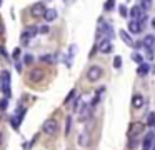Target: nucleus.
Returning a JSON list of instances; mask_svg holds the SVG:
<instances>
[{"instance_id":"nucleus-1","label":"nucleus","mask_w":155,"mask_h":150,"mask_svg":"<svg viewBox=\"0 0 155 150\" xmlns=\"http://www.w3.org/2000/svg\"><path fill=\"white\" fill-rule=\"evenodd\" d=\"M0 92L5 97H10V73L7 70L0 72Z\"/></svg>"},{"instance_id":"nucleus-2","label":"nucleus","mask_w":155,"mask_h":150,"mask_svg":"<svg viewBox=\"0 0 155 150\" xmlns=\"http://www.w3.org/2000/svg\"><path fill=\"white\" fill-rule=\"evenodd\" d=\"M25 113H27V108H25V107H18V110L12 115L10 125H12V128H14V130H18V127H20L22 120H24V117H25Z\"/></svg>"},{"instance_id":"nucleus-3","label":"nucleus","mask_w":155,"mask_h":150,"mask_svg":"<svg viewBox=\"0 0 155 150\" xmlns=\"http://www.w3.org/2000/svg\"><path fill=\"white\" fill-rule=\"evenodd\" d=\"M42 128H44V132L47 133V135H55V133L58 132V123H57L55 118H48V120L44 122Z\"/></svg>"},{"instance_id":"nucleus-4","label":"nucleus","mask_w":155,"mask_h":150,"mask_svg":"<svg viewBox=\"0 0 155 150\" xmlns=\"http://www.w3.org/2000/svg\"><path fill=\"white\" fill-rule=\"evenodd\" d=\"M102 75H104V70L98 65H92L90 68L87 70V78L90 80V82H97L98 78H102Z\"/></svg>"},{"instance_id":"nucleus-5","label":"nucleus","mask_w":155,"mask_h":150,"mask_svg":"<svg viewBox=\"0 0 155 150\" xmlns=\"http://www.w3.org/2000/svg\"><path fill=\"white\" fill-rule=\"evenodd\" d=\"M38 33V27H27V28L24 30V33H22V37H20V40H22V43H28V40L30 38H34L35 35Z\"/></svg>"},{"instance_id":"nucleus-6","label":"nucleus","mask_w":155,"mask_h":150,"mask_svg":"<svg viewBox=\"0 0 155 150\" xmlns=\"http://www.w3.org/2000/svg\"><path fill=\"white\" fill-rule=\"evenodd\" d=\"M145 130V125L142 122H135V123H130V127H128V137H138L142 132Z\"/></svg>"},{"instance_id":"nucleus-7","label":"nucleus","mask_w":155,"mask_h":150,"mask_svg":"<svg viewBox=\"0 0 155 150\" xmlns=\"http://www.w3.org/2000/svg\"><path fill=\"white\" fill-rule=\"evenodd\" d=\"M112 50H114V45H112V40L105 37V38L102 40L100 43H98V52H102V53H110Z\"/></svg>"},{"instance_id":"nucleus-8","label":"nucleus","mask_w":155,"mask_h":150,"mask_svg":"<svg viewBox=\"0 0 155 150\" xmlns=\"http://www.w3.org/2000/svg\"><path fill=\"white\" fill-rule=\"evenodd\" d=\"M142 45H143L145 48H147L148 52L152 53V52L155 50V35H152V33H148V35L143 38V42H142Z\"/></svg>"},{"instance_id":"nucleus-9","label":"nucleus","mask_w":155,"mask_h":150,"mask_svg":"<svg viewBox=\"0 0 155 150\" xmlns=\"http://www.w3.org/2000/svg\"><path fill=\"white\" fill-rule=\"evenodd\" d=\"M142 28H143V25H142V23L138 22V20L132 18L130 22H128V32H130V33H134V35L140 33V32H142Z\"/></svg>"},{"instance_id":"nucleus-10","label":"nucleus","mask_w":155,"mask_h":150,"mask_svg":"<svg viewBox=\"0 0 155 150\" xmlns=\"http://www.w3.org/2000/svg\"><path fill=\"white\" fill-rule=\"evenodd\" d=\"M28 78H30V82H34V83L40 82V80L44 78V70H40V68H34L30 73H28Z\"/></svg>"},{"instance_id":"nucleus-11","label":"nucleus","mask_w":155,"mask_h":150,"mask_svg":"<svg viewBox=\"0 0 155 150\" xmlns=\"http://www.w3.org/2000/svg\"><path fill=\"white\" fill-rule=\"evenodd\" d=\"M143 13H145V10L142 8V5H134V7H132V8H130V12H128V15H130L132 18L138 20V18H140L142 15H143Z\"/></svg>"},{"instance_id":"nucleus-12","label":"nucleus","mask_w":155,"mask_h":150,"mask_svg":"<svg viewBox=\"0 0 155 150\" xmlns=\"http://www.w3.org/2000/svg\"><path fill=\"white\" fill-rule=\"evenodd\" d=\"M30 12H32V15H34V17H42V15H44V12H45V3L40 2V3L32 5Z\"/></svg>"},{"instance_id":"nucleus-13","label":"nucleus","mask_w":155,"mask_h":150,"mask_svg":"<svg viewBox=\"0 0 155 150\" xmlns=\"http://www.w3.org/2000/svg\"><path fill=\"white\" fill-rule=\"evenodd\" d=\"M45 18V22L47 23H50V22H54L55 18H57V10L55 8H45V12H44V15H42Z\"/></svg>"},{"instance_id":"nucleus-14","label":"nucleus","mask_w":155,"mask_h":150,"mask_svg":"<svg viewBox=\"0 0 155 150\" xmlns=\"http://www.w3.org/2000/svg\"><path fill=\"white\" fill-rule=\"evenodd\" d=\"M77 143L80 147H88V145H90V135H88V132H82L80 135H78Z\"/></svg>"},{"instance_id":"nucleus-15","label":"nucleus","mask_w":155,"mask_h":150,"mask_svg":"<svg viewBox=\"0 0 155 150\" xmlns=\"http://www.w3.org/2000/svg\"><path fill=\"white\" fill-rule=\"evenodd\" d=\"M153 140H155V133H147V137L143 138V150H150L152 145H153Z\"/></svg>"},{"instance_id":"nucleus-16","label":"nucleus","mask_w":155,"mask_h":150,"mask_svg":"<svg viewBox=\"0 0 155 150\" xmlns=\"http://www.w3.org/2000/svg\"><path fill=\"white\" fill-rule=\"evenodd\" d=\"M90 115H92L90 105H84V107H82V112H80V117H78V120H80V122H85V120L90 118Z\"/></svg>"},{"instance_id":"nucleus-17","label":"nucleus","mask_w":155,"mask_h":150,"mask_svg":"<svg viewBox=\"0 0 155 150\" xmlns=\"http://www.w3.org/2000/svg\"><path fill=\"white\" fill-rule=\"evenodd\" d=\"M145 103V98L142 95H134V98H132V105H134V108H142Z\"/></svg>"},{"instance_id":"nucleus-18","label":"nucleus","mask_w":155,"mask_h":150,"mask_svg":"<svg viewBox=\"0 0 155 150\" xmlns=\"http://www.w3.org/2000/svg\"><path fill=\"white\" fill-rule=\"evenodd\" d=\"M148 72H150V67H148V63H145V62L138 63V68H137V73H138V75H140V77H145Z\"/></svg>"},{"instance_id":"nucleus-19","label":"nucleus","mask_w":155,"mask_h":150,"mask_svg":"<svg viewBox=\"0 0 155 150\" xmlns=\"http://www.w3.org/2000/svg\"><path fill=\"white\" fill-rule=\"evenodd\" d=\"M120 38L124 40V42L127 43V45H130V47L134 45V40H132V37H130V35H128L127 30H120Z\"/></svg>"},{"instance_id":"nucleus-20","label":"nucleus","mask_w":155,"mask_h":150,"mask_svg":"<svg viewBox=\"0 0 155 150\" xmlns=\"http://www.w3.org/2000/svg\"><path fill=\"white\" fill-rule=\"evenodd\" d=\"M138 145V137H128V150H134Z\"/></svg>"},{"instance_id":"nucleus-21","label":"nucleus","mask_w":155,"mask_h":150,"mask_svg":"<svg viewBox=\"0 0 155 150\" xmlns=\"http://www.w3.org/2000/svg\"><path fill=\"white\" fill-rule=\"evenodd\" d=\"M70 128H72V117L68 115L67 118H65V135L70 133Z\"/></svg>"},{"instance_id":"nucleus-22","label":"nucleus","mask_w":155,"mask_h":150,"mask_svg":"<svg viewBox=\"0 0 155 150\" xmlns=\"http://www.w3.org/2000/svg\"><path fill=\"white\" fill-rule=\"evenodd\" d=\"M147 127H155V113L150 112L147 117Z\"/></svg>"},{"instance_id":"nucleus-23","label":"nucleus","mask_w":155,"mask_h":150,"mask_svg":"<svg viewBox=\"0 0 155 150\" xmlns=\"http://www.w3.org/2000/svg\"><path fill=\"white\" fill-rule=\"evenodd\" d=\"M74 97H75V88H72L70 92H68L67 98L64 100V103H65V105H67V103H70V102H72V98H74Z\"/></svg>"},{"instance_id":"nucleus-24","label":"nucleus","mask_w":155,"mask_h":150,"mask_svg":"<svg viewBox=\"0 0 155 150\" xmlns=\"http://www.w3.org/2000/svg\"><path fill=\"white\" fill-rule=\"evenodd\" d=\"M7 105H8V97L0 98V110H7Z\"/></svg>"},{"instance_id":"nucleus-25","label":"nucleus","mask_w":155,"mask_h":150,"mask_svg":"<svg viewBox=\"0 0 155 150\" xmlns=\"http://www.w3.org/2000/svg\"><path fill=\"white\" fill-rule=\"evenodd\" d=\"M132 60H134L135 63H142L143 62V57H142L140 53H134V55H132Z\"/></svg>"},{"instance_id":"nucleus-26","label":"nucleus","mask_w":155,"mask_h":150,"mask_svg":"<svg viewBox=\"0 0 155 150\" xmlns=\"http://www.w3.org/2000/svg\"><path fill=\"white\" fill-rule=\"evenodd\" d=\"M150 3H152V0H142L140 5H142V8H143V10H148V8H150Z\"/></svg>"},{"instance_id":"nucleus-27","label":"nucleus","mask_w":155,"mask_h":150,"mask_svg":"<svg viewBox=\"0 0 155 150\" xmlns=\"http://www.w3.org/2000/svg\"><path fill=\"white\" fill-rule=\"evenodd\" d=\"M32 62H34V57H32V55H28V53H27V55L24 57V63H25V65H30Z\"/></svg>"},{"instance_id":"nucleus-28","label":"nucleus","mask_w":155,"mask_h":150,"mask_svg":"<svg viewBox=\"0 0 155 150\" xmlns=\"http://www.w3.org/2000/svg\"><path fill=\"white\" fill-rule=\"evenodd\" d=\"M114 67H115V68H120V67H122V58H120V57H115V58H114Z\"/></svg>"},{"instance_id":"nucleus-29","label":"nucleus","mask_w":155,"mask_h":150,"mask_svg":"<svg viewBox=\"0 0 155 150\" xmlns=\"http://www.w3.org/2000/svg\"><path fill=\"white\" fill-rule=\"evenodd\" d=\"M115 5V0H107V3H105V10H112Z\"/></svg>"},{"instance_id":"nucleus-30","label":"nucleus","mask_w":155,"mask_h":150,"mask_svg":"<svg viewBox=\"0 0 155 150\" xmlns=\"http://www.w3.org/2000/svg\"><path fill=\"white\" fill-rule=\"evenodd\" d=\"M40 60H42V62H47V63H52V62H54V57H52V55H44Z\"/></svg>"},{"instance_id":"nucleus-31","label":"nucleus","mask_w":155,"mask_h":150,"mask_svg":"<svg viewBox=\"0 0 155 150\" xmlns=\"http://www.w3.org/2000/svg\"><path fill=\"white\" fill-rule=\"evenodd\" d=\"M118 12H120V15H122V17H127V15H128V12H127V7H125V5H120V8H118Z\"/></svg>"},{"instance_id":"nucleus-32","label":"nucleus","mask_w":155,"mask_h":150,"mask_svg":"<svg viewBox=\"0 0 155 150\" xmlns=\"http://www.w3.org/2000/svg\"><path fill=\"white\" fill-rule=\"evenodd\" d=\"M38 32H40V33H44V35H47V33L50 32V30H48V27H47V25H42L40 28H38Z\"/></svg>"},{"instance_id":"nucleus-33","label":"nucleus","mask_w":155,"mask_h":150,"mask_svg":"<svg viewBox=\"0 0 155 150\" xmlns=\"http://www.w3.org/2000/svg\"><path fill=\"white\" fill-rule=\"evenodd\" d=\"M0 53H2V55H4V57H7V52H5V48H4V47H2V45H0Z\"/></svg>"},{"instance_id":"nucleus-34","label":"nucleus","mask_w":155,"mask_h":150,"mask_svg":"<svg viewBox=\"0 0 155 150\" xmlns=\"http://www.w3.org/2000/svg\"><path fill=\"white\" fill-rule=\"evenodd\" d=\"M0 33H4V25H2V22H0Z\"/></svg>"},{"instance_id":"nucleus-35","label":"nucleus","mask_w":155,"mask_h":150,"mask_svg":"<svg viewBox=\"0 0 155 150\" xmlns=\"http://www.w3.org/2000/svg\"><path fill=\"white\" fill-rule=\"evenodd\" d=\"M2 142H4V135L0 133V145H2Z\"/></svg>"},{"instance_id":"nucleus-36","label":"nucleus","mask_w":155,"mask_h":150,"mask_svg":"<svg viewBox=\"0 0 155 150\" xmlns=\"http://www.w3.org/2000/svg\"><path fill=\"white\" fill-rule=\"evenodd\" d=\"M152 27H153V28H155V18L152 20Z\"/></svg>"},{"instance_id":"nucleus-37","label":"nucleus","mask_w":155,"mask_h":150,"mask_svg":"<svg viewBox=\"0 0 155 150\" xmlns=\"http://www.w3.org/2000/svg\"><path fill=\"white\" fill-rule=\"evenodd\" d=\"M0 5H2V0H0Z\"/></svg>"}]
</instances>
